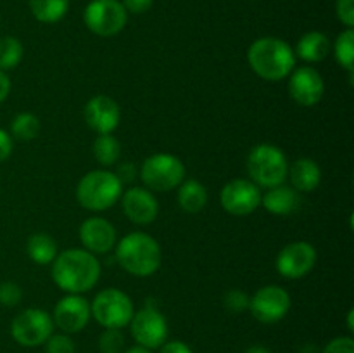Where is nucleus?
I'll return each mask as SVG.
<instances>
[{
	"label": "nucleus",
	"instance_id": "obj_23",
	"mask_svg": "<svg viewBox=\"0 0 354 353\" xmlns=\"http://www.w3.org/2000/svg\"><path fill=\"white\" fill-rule=\"evenodd\" d=\"M28 256L33 260L37 265H50L57 256V242L44 232L30 235L26 242Z\"/></svg>",
	"mask_w": 354,
	"mask_h": 353
},
{
	"label": "nucleus",
	"instance_id": "obj_21",
	"mask_svg": "<svg viewBox=\"0 0 354 353\" xmlns=\"http://www.w3.org/2000/svg\"><path fill=\"white\" fill-rule=\"evenodd\" d=\"M294 54L306 62H320L330 54V40L322 31H308L299 38Z\"/></svg>",
	"mask_w": 354,
	"mask_h": 353
},
{
	"label": "nucleus",
	"instance_id": "obj_33",
	"mask_svg": "<svg viewBox=\"0 0 354 353\" xmlns=\"http://www.w3.org/2000/svg\"><path fill=\"white\" fill-rule=\"evenodd\" d=\"M335 14L337 19L346 28L354 26V0H335Z\"/></svg>",
	"mask_w": 354,
	"mask_h": 353
},
{
	"label": "nucleus",
	"instance_id": "obj_31",
	"mask_svg": "<svg viewBox=\"0 0 354 353\" xmlns=\"http://www.w3.org/2000/svg\"><path fill=\"white\" fill-rule=\"evenodd\" d=\"M223 305L230 314H241L249 308V296L241 289H232L225 293Z\"/></svg>",
	"mask_w": 354,
	"mask_h": 353
},
{
	"label": "nucleus",
	"instance_id": "obj_29",
	"mask_svg": "<svg viewBox=\"0 0 354 353\" xmlns=\"http://www.w3.org/2000/svg\"><path fill=\"white\" fill-rule=\"evenodd\" d=\"M100 353H123L124 338L120 329H106L99 338Z\"/></svg>",
	"mask_w": 354,
	"mask_h": 353
},
{
	"label": "nucleus",
	"instance_id": "obj_39",
	"mask_svg": "<svg viewBox=\"0 0 354 353\" xmlns=\"http://www.w3.org/2000/svg\"><path fill=\"white\" fill-rule=\"evenodd\" d=\"M10 93V80L6 71H0V104L7 99Z\"/></svg>",
	"mask_w": 354,
	"mask_h": 353
},
{
	"label": "nucleus",
	"instance_id": "obj_15",
	"mask_svg": "<svg viewBox=\"0 0 354 353\" xmlns=\"http://www.w3.org/2000/svg\"><path fill=\"white\" fill-rule=\"evenodd\" d=\"M90 303L82 294H68L61 298L54 308V324L66 334L80 332L90 320Z\"/></svg>",
	"mask_w": 354,
	"mask_h": 353
},
{
	"label": "nucleus",
	"instance_id": "obj_16",
	"mask_svg": "<svg viewBox=\"0 0 354 353\" xmlns=\"http://www.w3.org/2000/svg\"><path fill=\"white\" fill-rule=\"evenodd\" d=\"M121 204L128 220L137 225H149L158 218L159 203L145 187H130L121 194Z\"/></svg>",
	"mask_w": 354,
	"mask_h": 353
},
{
	"label": "nucleus",
	"instance_id": "obj_40",
	"mask_svg": "<svg viewBox=\"0 0 354 353\" xmlns=\"http://www.w3.org/2000/svg\"><path fill=\"white\" fill-rule=\"evenodd\" d=\"M245 353H272V352H270L268 348H265V346H251Z\"/></svg>",
	"mask_w": 354,
	"mask_h": 353
},
{
	"label": "nucleus",
	"instance_id": "obj_32",
	"mask_svg": "<svg viewBox=\"0 0 354 353\" xmlns=\"http://www.w3.org/2000/svg\"><path fill=\"white\" fill-rule=\"evenodd\" d=\"M23 298V291L16 282L0 284V305L3 307H16Z\"/></svg>",
	"mask_w": 354,
	"mask_h": 353
},
{
	"label": "nucleus",
	"instance_id": "obj_13",
	"mask_svg": "<svg viewBox=\"0 0 354 353\" xmlns=\"http://www.w3.org/2000/svg\"><path fill=\"white\" fill-rule=\"evenodd\" d=\"M317 249L306 241H296L283 246L277 256V270L286 279H301L313 270Z\"/></svg>",
	"mask_w": 354,
	"mask_h": 353
},
{
	"label": "nucleus",
	"instance_id": "obj_3",
	"mask_svg": "<svg viewBox=\"0 0 354 353\" xmlns=\"http://www.w3.org/2000/svg\"><path fill=\"white\" fill-rule=\"evenodd\" d=\"M114 248L121 269L135 277H149L161 266V246L145 232L124 235Z\"/></svg>",
	"mask_w": 354,
	"mask_h": 353
},
{
	"label": "nucleus",
	"instance_id": "obj_10",
	"mask_svg": "<svg viewBox=\"0 0 354 353\" xmlns=\"http://www.w3.org/2000/svg\"><path fill=\"white\" fill-rule=\"evenodd\" d=\"M128 325L138 346L147 350L161 348L168 338V322L165 315L152 305H145L142 310L133 314Z\"/></svg>",
	"mask_w": 354,
	"mask_h": 353
},
{
	"label": "nucleus",
	"instance_id": "obj_1",
	"mask_svg": "<svg viewBox=\"0 0 354 353\" xmlns=\"http://www.w3.org/2000/svg\"><path fill=\"white\" fill-rule=\"evenodd\" d=\"M100 277V263L86 249H66L52 262V279L68 294H82L92 289Z\"/></svg>",
	"mask_w": 354,
	"mask_h": 353
},
{
	"label": "nucleus",
	"instance_id": "obj_18",
	"mask_svg": "<svg viewBox=\"0 0 354 353\" xmlns=\"http://www.w3.org/2000/svg\"><path fill=\"white\" fill-rule=\"evenodd\" d=\"M80 241L92 255H104L114 249L118 242L116 228L102 217L86 218L80 227Z\"/></svg>",
	"mask_w": 354,
	"mask_h": 353
},
{
	"label": "nucleus",
	"instance_id": "obj_11",
	"mask_svg": "<svg viewBox=\"0 0 354 353\" xmlns=\"http://www.w3.org/2000/svg\"><path fill=\"white\" fill-rule=\"evenodd\" d=\"M290 308V296L283 287L263 286L249 298V310L256 320L263 324H275L282 320Z\"/></svg>",
	"mask_w": 354,
	"mask_h": 353
},
{
	"label": "nucleus",
	"instance_id": "obj_26",
	"mask_svg": "<svg viewBox=\"0 0 354 353\" xmlns=\"http://www.w3.org/2000/svg\"><path fill=\"white\" fill-rule=\"evenodd\" d=\"M335 61L348 73H354V30L346 28L339 33L334 44Z\"/></svg>",
	"mask_w": 354,
	"mask_h": 353
},
{
	"label": "nucleus",
	"instance_id": "obj_24",
	"mask_svg": "<svg viewBox=\"0 0 354 353\" xmlns=\"http://www.w3.org/2000/svg\"><path fill=\"white\" fill-rule=\"evenodd\" d=\"M69 0H30V10L40 23L52 24L68 14Z\"/></svg>",
	"mask_w": 354,
	"mask_h": 353
},
{
	"label": "nucleus",
	"instance_id": "obj_35",
	"mask_svg": "<svg viewBox=\"0 0 354 353\" xmlns=\"http://www.w3.org/2000/svg\"><path fill=\"white\" fill-rule=\"evenodd\" d=\"M127 12L131 14H144L152 7L154 0H121Z\"/></svg>",
	"mask_w": 354,
	"mask_h": 353
},
{
	"label": "nucleus",
	"instance_id": "obj_22",
	"mask_svg": "<svg viewBox=\"0 0 354 353\" xmlns=\"http://www.w3.org/2000/svg\"><path fill=\"white\" fill-rule=\"evenodd\" d=\"M178 204L185 213H199L207 204V190L197 180H183L178 185Z\"/></svg>",
	"mask_w": 354,
	"mask_h": 353
},
{
	"label": "nucleus",
	"instance_id": "obj_37",
	"mask_svg": "<svg viewBox=\"0 0 354 353\" xmlns=\"http://www.w3.org/2000/svg\"><path fill=\"white\" fill-rule=\"evenodd\" d=\"M12 152V137L0 128V163L6 161Z\"/></svg>",
	"mask_w": 354,
	"mask_h": 353
},
{
	"label": "nucleus",
	"instance_id": "obj_36",
	"mask_svg": "<svg viewBox=\"0 0 354 353\" xmlns=\"http://www.w3.org/2000/svg\"><path fill=\"white\" fill-rule=\"evenodd\" d=\"M114 175L120 179L121 183H130L133 182L135 176H137V168H135L133 163H121Z\"/></svg>",
	"mask_w": 354,
	"mask_h": 353
},
{
	"label": "nucleus",
	"instance_id": "obj_9",
	"mask_svg": "<svg viewBox=\"0 0 354 353\" xmlns=\"http://www.w3.org/2000/svg\"><path fill=\"white\" fill-rule=\"evenodd\" d=\"M54 331V320L48 311L41 308H26L14 317L10 324V334L21 346H40L50 338Z\"/></svg>",
	"mask_w": 354,
	"mask_h": 353
},
{
	"label": "nucleus",
	"instance_id": "obj_25",
	"mask_svg": "<svg viewBox=\"0 0 354 353\" xmlns=\"http://www.w3.org/2000/svg\"><path fill=\"white\" fill-rule=\"evenodd\" d=\"M93 156L102 166H113L120 159L121 144L114 135L100 134L93 142Z\"/></svg>",
	"mask_w": 354,
	"mask_h": 353
},
{
	"label": "nucleus",
	"instance_id": "obj_34",
	"mask_svg": "<svg viewBox=\"0 0 354 353\" xmlns=\"http://www.w3.org/2000/svg\"><path fill=\"white\" fill-rule=\"evenodd\" d=\"M322 353H354V339L349 336H339L332 339Z\"/></svg>",
	"mask_w": 354,
	"mask_h": 353
},
{
	"label": "nucleus",
	"instance_id": "obj_14",
	"mask_svg": "<svg viewBox=\"0 0 354 353\" xmlns=\"http://www.w3.org/2000/svg\"><path fill=\"white\" fill-rule=\"evenodd\" d=\"M289 93L294 102L303 107H311L324 97L325 82L320 73L311 66L294 68L289 78Z\"/></svg>",
	"mask_w": 354,
	"mask_h": 353
},
{
	"label": "nucleus",
	"instance_id": "obj_8",
	"mask_svg": "<svg viewBox=\"0 0 354 353\" xmlns=\"http://www.w3.org/2000/svg\"><path fill=\"white\" fill-rule=\"evenodd\" d=\"M85 26L99 37H114L127 26L128 12L120 0H92L83 12Z\"/></svg>",
	"mask_w": 354,
	"mask_h": 353
},
{
	"label": "nucleus",
	"instance_id": "obj_27",
	"mask_svg": "<svg viewBox=\"0 0 354 353\" xmlns=\"http://www.w3.org/2000/svg\"><path fill=\"white\" fill-rule=\"evenodd\" d=\"M10 134L17 141H33L40 134V120L31 113H19L10 123Z\"/></svg>",
	"mask_w": 354,
	"mask_h": 353
},
{
	"label": "nucleus",
	"instance_id": "obj_30",
	"mask_svg": "<svg viewBox=\"0 0 354 353\" xmlns=\"http://www.w3.org/2000/svg\"><path fill=\"white\" fill-rule=\"evenodd\" d=\"M45 353H75V341L68 334H50V338L44 343Z\"/></svg>",
	"mask_w": 354,
	"mask_h": 353
},
{
	"label": "nucleus",
	"instance_id": "obj_17",
	"mask_svg": "<svg viewBox=\"0 0 354 353\" xmlns=\"http://www.w3.org/2000/svg\"><path fill=\"white\" fill-rule=\"evenodd\" d=\"M85 121L97 134H113L121 120L120 104L109 96H95L85 104Z\"/></svg>",
	"mask_w": 354,
	"mask_h": 353
},
{
	"label": "nucleus",
	"instance_id": "obj_6",
	"mask_svg": "<svg viewBox=\"0 0 354 353\" xmlns=\"http://www.w3.org/2000/svg\"><path fill=\"white\" fill-rule=\"evenodd\" d=\"M140 179L149 190L168 192L185 180V165L182 159L168 152L152 154L142 163Z\"/></svg>",
	"mask_w": 354,
	"mask_h": 353
},
{
	"label": "nucleus",
	"instance_id": "obj_41",
	"mask_svg": "<svg viewBox=\"0 0 354 353\" xmlns=\"http://www.w3.org/2000/svg\"><path fill=\"white\" fill-rule=\"evenodd\" d=\"M123 353H151V350L144 348V346H133V348L127 350V352H123Z\"/></svg>",
	"mask_w": 354,
	"mask_h": 353
},
{
	"label": "nucleus",
	"instance_id": "obj_20",
	"mask_svg": "<svg viewBox=\"0 0 354 353\" xmlns=\"http://www.w3.org/2000/svg\"><path fill=\"white\" fill-rule=\"evenodd\" d=\"M287 176L290 179L292 189L297 192H313L322 182V170L315 159L301 158L289 166Z\"/></svg>",
	"mask_w": 354,
	"mask_h": 353
},
{
	"label": "nucleus",
	"instance_id": "obj_5",
	"mask_svg": "<svg viewBox=\"0 0 354 353\" xmlns=\"http://www.w3.org/2000/svg\"><path fill=\"white\" fill-rule=\"evenodd\" d=\"M248 172L258 187H275L286 182L289 163L277 145L259 144L248 156Z\"/></svg>",
	"mask_w": 354,
	"mask_h": 353
},
{
	"label": "nucleus",
	"instance_id": "obj_2",
	"mask_svg": "<svg viewBox=\"0 0 354 353\" xmlns=\"http://www.w3.org/2000/svg\"><path fill=\"white\" fill-rule=\"evenodd\" d=\"M248 62L259 78L280 82L296 68V54L287 42L277 37H263L249 47Z\"/></svg>",
	"mask_w": 354,
	"mask_h": 353
},
{
	"label": "nucleus",
	"instance_id": "obj_42",
	"mask_svg": "<svg viewBox=\"0 0 354 353\" xmlns=\"http://www.w3.org/2000/svg\"><path fill=\"white\" fill-rule=\"evenodd\" d=\"M353 317H354V310L351 308V310H349V314H348V329L349 331H354V322H353Z\"/></svg>",
	"mask_w": 354,
	"mask_h": 353
},
{
	"label": "nucleus",
	"instance_id": "obj_19",
	"mask_svg": "<svg viewBox=\"0 0 354 353\" xmlns=\"http://www.w3.org/2000/svg\"><path fill=\"white\" fill-rule=\"evenodd\" d=\"M261 206H265L266 211L273 215H290L301 206V196L296 189L290 185L270 187L261 196Z\"/></svg>",
	"mask_w": 354,
	"mask_h": 353
},
{
	"label": "nucleus",
	"instance_id": "obj_12",
	"mask_svg": "<svg viewBox=\"0 0 354 353\" xmlns=\"http://www.w3.org/2000/svg\"><path fill=\"white\" fill-rule=\"evenodd\" d=\"M220 201L227 213L234 217H245L261 206V190L252 180L235 179L225 183Z\"/></svg>",
	"mask_w": 354,
	"mask_h": 353
},
{
	"label": "nucleus",
	"instance_id": "obj_4",
	"mask_svg": "<svg viewBox=\"0 0 354 353\" xmlns=\"http://www.w3.org/2000/svg\"><path fill=\"white\" fill-rule=\"evenodd\" d=\"M123 194V183L113 172L92 170L76 185V199L85 210L104 211L113 208Z\"/></svg>",
	"mask_w": 354,
	"mask_h": 353
},
{
	"label": "nucleus",
	"instance_id": "obj_28",
	"mask_svg": "<svg viewBox=\"0 0 354 353\" xmlns=\"http://www.w3.org/2000/svg\"><path fill=\"white\" fill-rule=\"evenodd\" d=\"M23 44L16 37L0 38V71H10L23 59Z\"/></svg>",
	"mask_w": 354,
	"mask_h": 353
},
{
	"label": "nucleus",
	"instance_id": "obj_7",
	"mask_svg": "<svg viewBox=\"0 0 354 353\" xmlns=\"http://www.w3.org/2000/svg\"><path fill=\"white\" fill-rule=\"evenodd\" d=\"M90 310L93 318L106 329H123L130 324L135 314L130 296L116 287H107L97 293Z\"/></svg>",
	"mask_w": 354,
	"mask_h": 353
},
{
	"label": "nucleus",
	"instance_id": "obj_38",
	"mask_svg": "<svg viewBox=\"0 0 354 353\" xmlns=\"http://www.w3.org/2000/svg\"><path fill=\"white\" fill-rule=\"evenodd\" d=\"M159 353H194L190 350L189 345H185L183 341H168L161 346V352Z\"/></svg>",
	"mask_w": 354,
	"mask_h": 353
}]
</instances>
